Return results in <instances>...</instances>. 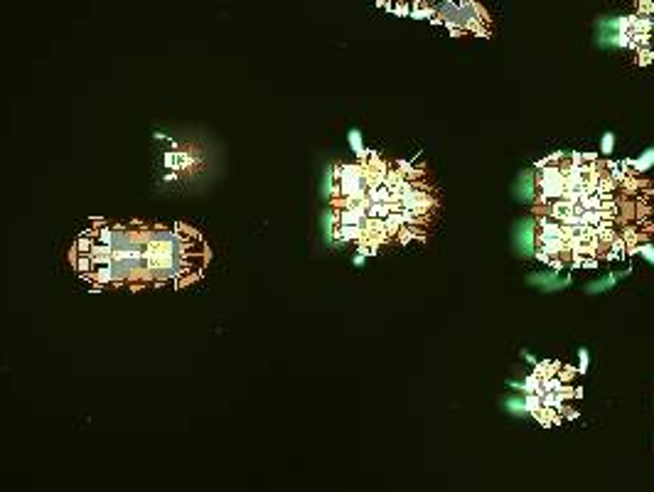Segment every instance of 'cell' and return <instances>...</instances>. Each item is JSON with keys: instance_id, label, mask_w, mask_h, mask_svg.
<instances>
[{"instance_id": "6da1fadb", "label": "cell", "mask_w": 654, "mask_h": 492, "mask_svg": "<svg viewBox=\"0 0 654 492\" xmlns=\"http://www.w3.org/2000/svg\"><path fill=\"white\" fill-rule=\"evenodd\" d=\"M534 187L536 254L556 271L622 261L654 236V187L630 163L554 153Z\"/></svg>"}, {"instance_id": "7a4b0ae2", "label": "cell", "mask_w": 654, "mask_h": 492, "mask_svg": "<svg viewBox=\"0 0 654 492\" xmlns=\"http://www.w3.org/2000/svg\"><path fill=\"white\" fill-rule=\"evenodd\" d=\"M440 214V187L426 165L364 151L359 163L335 170V236L355 241L362 256L384 246L426 241Z\"/></svg>"}, {"instance_id": "3957f363", "label": "cell", "mask_w": 654, "mask_h": 492, "mask_svg": "<svg viewBox=\"0 0 654 492\" xmlns=\"http://www.w3.org/2000/svg\"><path fill=\"white\" fill-rule=\"evenodd\" d=\"M74 271L96 285H189L209 261L187 224H93L74 241Z\"/></svg>"}, {"instance_id": "277c9868", "label": "cell", "mask_w": 654, "mask_h": 492, "mask_svg": "<svg viewBox=\"0 0 654 492\" xmlns=\"http://www.w3.org/2000/svg\"><path fill=\"white\" fill-rule=\"evenodd\" d=\"M576 369L563 362H541L534 374L522 384L526 394V411L541 426H561L566 418H578V409L571 406L573 399L583 397V389L573 386Z\"/></svg>"}, {"instance_id": "5b68a950", "label": "cell", "mask_w": 654, "mask_h": 492, "mask_svg": "<svg viewBox=\"0 0 654 492\" xmlns=\"http://www.w3.org/2000/svg\"><path fill=\"white\" fill-rule=\"evenodd\" d=\"M349 143H352V151H355L357 155H362V153H364V148H362V135H359L357 131L349 133Z\"/></svg>"}, {"instance_id": "8992f818", "label": "cell", "mask_w": 654, "mask_h": 492, "mask_svg": "<svg viewBox=\"0 0 654 492\" xmlns=\"http://www.w3.org/2000/svg\"><path fill=\"white\" fill-rule=\"evenodd\" d=\"M613 143H615V135H613V133H605V135H602V153H605V155L613 151Z\"/></svg>"}, {"instance_id": "52a82bcc", "label": "cell", "mask_w": 654, "mask_h": 492, "mask_svg": "<svg viewBox=\"0 0 654 492\" xmlns=\"http://www.w3.org/2000/svg\"><path fill=\"white\" fill-rule=\"evenodd\" d=\"M637 254H644V256H647L649 261H654V249H652L649 244H642L639 249H637Z\"/></svg>"}, {"instance_id": "ba28073f", "label": "cell", "mask_w": 654, "mask_h": 492, "mask_svg": "<svg viewBox=\"0 0 654 492\" xmlns=\"http://www.w3.org/2000/svg\"><path fill=\"white\" fill-rule=\"evenodd\" d=\"M585 369H588V352H585V350H580V367H578V372L583 374Z\"/></svg>"}]
</instances>
